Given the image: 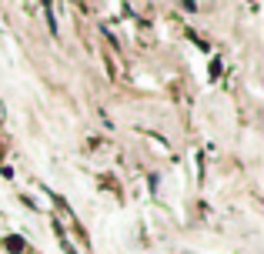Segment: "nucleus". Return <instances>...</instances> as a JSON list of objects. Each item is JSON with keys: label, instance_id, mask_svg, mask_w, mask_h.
<instances>
[{"label": "nucleus", "instance_id": "obj_1", "mask_svg": "<svg viewBox=\"0 0 264 254\" xmlns=\"http://www.w3.org/2000/svg\"><path fill=\"white\" fill-rule=\"evenodd\" d=\"M3 248H7L10 254H20V251H23V238H17V234H10V238L3 241Z\"/></svg>", "mask_w": 264, "mask_h": 254}]
</instances>
